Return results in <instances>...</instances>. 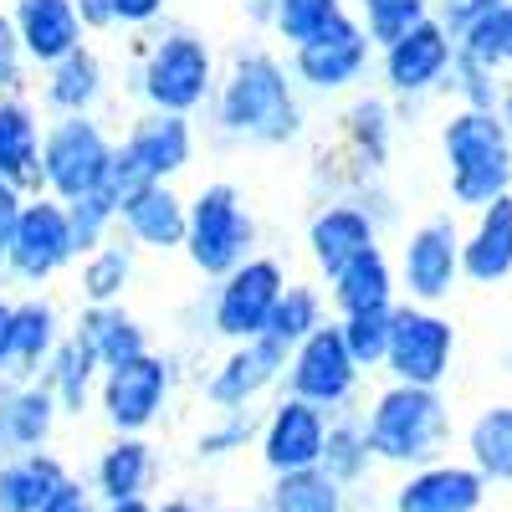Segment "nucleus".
<instances>
[{
	"mask_svg": "<svg viewBox=\"0 0 512 512\" xmlns=\"http://www.w3.org/2000/svg\"><path fill=\"white\" fill-rule=\"evenodd\" d=\"M216 149H287L303 139L308 108L292 67L267 47H236L205 108Z\"/></svg>",
	"mask_w": 512,
	"mask_h": 512,
	"instance_id": "nucleus-1",
	"label": "nucleus"
},
{
	"mask_svg": "<svg viewBox=\"0 0 512 512\" xmlns=\"http://www.w3.org/2000/svg\"><path fill=\"white\" fill-rule=\"evenodd\" d=\"M359 420H364L374 461L395 466V472H410V466L451 456V441H456L451 405H446V395L436 390V384H400V379H390L369 400V410H359Z\"/></svg>",
	"mask_w": 512,
	"mask_h": 512,
	"instance_id": "nucleus-2",
	"label": "nucleus"
},
{
	"mask_svg": "<svg viewBox=\"0 0 512 512\" xmlns=\"http://www.w3.org/2000/svg\"><path fill=\"white\" fill-rule=\"evenodd\" d=\"M441 169L451 210L472 216L512 190V128L492 108H451L441 118Z\"/></svg>",
	"mask_w": 512,
	"mask_h": 512,
	"instance_id": "nucleus-3",
	"label": "nucleus"
},
{
	"mask_svg": "<svg viewBox=\"0 0 512 512\" xmlns=\"http://www.w3.org/2000/svg\"><path fill=\"white\" fill-rule=\"evenodd\" d=\"M216 82H221V62L195 26H164L139 47L134 98L144 108L195 118V113L210 108V98H216Z\"/></svg>",
	"mask_w": 512,
	"mask_h": 512,
	"instance_id": "nucleus-4",
	"label": "nucleus"
},
{
	"mask_svg": "<svg viewBox=\"0 0 512 512\" xmlns=\"http://www.w3.org/2000/svg\"><path fill=\"white\" fill-rule=\"evenodd\" d=\"M451 62H456V36L425 16L420 26L400 31L395 41H384L374 52V72H379V93H390L395 108H400V123L410 113H420L425 103L446 98V77H451Z\"/></svg>",
	"mask_w": 512,
	"mask_h": 512,
	"instance_id": "nucleus-5",
	"label": "nucleus"
},
{
	"mask_svg": "<svg viewBox=\"0 0 512 512\" xmlns=\"http://www.w3.org/2000/svg\"><path fill=\"white\" fill-rule=\"evenodd\" d=\"M262 241V226H256L246 195L231 185V180H216L205 185L195 200H190V216H185V256L200 277H226L231 267H241L246 256Z\"/></svg>",
	"mask_w": 512,
	"mask_h": 512,
	"instance_id": "nucleus-6",
	"label": "nucleus"
},
{
	"mask_svg": "<svg viewBox=\"0 0 512 512\" xmlns=\"http://www.w3.org/2000/svg\"><path fill=\"white\" fill-rule=\"evenodd\" d=\"M118 139L98 123V113H52L41 128V190L57 200H77L113 185Z\"/></svg>",
	"mask_w": 512,
	"mask_h": 512,
	"instance_id": "nucleus-7",
	"label": "nucleus"
},
{
	"mask_svg": "<svg viewBox=\"0 0 512 512\" xmlns=\"http://www.w3.org/2000/svg\"><path fill=\"white\" fill-rule=\"evenodd\" d=\"M195 149H200V139H195L190 113L144 108L113 149V190L123 195L134 185H175L190 169Z\"/></svg>",
	"mask_w": 512,
	"mask_h": 512,
	"instance_id": "nucleus-8",
	"label": "nucleus"
},
{
	"mask_svg": "<svg viewBox=\"0 0 512 512\" xmlns=\"http://www.w3.org/2000/svg\"><path fill=\"white\" fill-rule=\"evenodd\" d=\"M175 384H180V359L159 354V349H144L134 359L103 369L98 410L108 420V431L113 436H149L164 420L169 400H175Z\"/></svg>",
	"mask_w": 512,
	"mask_h": 512,
	"instance_id": "nucleus-9",
	"label": "nucleus"
},
{
	"mask_svg": "<svg viewBox=\"0 0 512 512\" xmlns=\"http://www.w3.org/2000/svg\"><path fill=\"white\" fill-rule=\"evenodd\" d=\"M67 267H77V241H72V221H67V200L36 190V195H26L21 216H16L6 262H0V277H11L21 287H47Z\"/></svg>",
	"mask_w": 512,
	"mask_h": 512,
	"instance_id": "nucleus-10",
	"label": "nucleus"
},
{
	"mask_svg": "<svg viewBox=\"0 0 512 512\" xmlns=\"http://www.w3.org/2000/svg\"><path fill=\"white\" fill-rule=\"evenodd\" d=\"M364 369L354 364L344 333H338V318H328L323 328H313L297 349H287V369H282V390L308 400L328 415H344L359 400Z\"/></svg>",
	"mask_w": 512,
	"mask_h": 512,
	"instance_id": "nucleus-11",
	"label": "nucleus"
},
{
	"mask_svg": "<svg viewBox=\"0 0 512 512\" xmlns=\"http://www.w3.org/2000/svg\"><path fill=\"white\" fill-rule=\"evenodd\" d=\"M456 369V323L431 308V303H395L390 318V354H384V374L400 384H441Z\"/></svg>",
	"mask_w": 512,
	"mask_h": 512,
	"instance_id": "nucleus-12",
	"label": "nucleus"
},
{
	"mask_svg": "<svg viewBox=\"0 0 512 512\" xmlns=\"http://www.w3.org/2000/svg\"><path fill=\"white\" fill-rule=\"evenodd\" d=\"M282 287H287V267L267 251H251L241 267H231L210 287V333L226 338V344L267 333V318L277 308Z\"/></svg>",
	"mask_w": 512,
	"mask_h": 512,
	"instance_id": "nucleus-13",
	"label": "nucleus"
},
{
	"mask_svg": "<svg viewBox=\"0 0 512 512\" xmlns=\"http://www.w3.org/2000/svg\"><path fill=\"white\" fill-rule=\"evenodd\" d=\"M400 297L405 303H431L441 308L456 292L461 277V221L456 210H441V216H425L420 226H410V236L400 241Z\"/></svg>",
	"mask_w": 512,
	"mask_h": 512,
	"instance_id": "nucleus-14",
	"label": "nucleus"
},
{
	"mask_svg": "<svg viewBox=\"0 0 512 512\" xmlns=\"http://www.w3.org/2000/svg\"><path fill=\"white\" fill-rule=\"evenodd\" d=\"M374 41L369 31L359 26V16L349 11L338 26H328L323 36L303 41V47H292L287 52V67L297 77V88L303 93H318V98H338V93H349L359 88V82L369 77L374 67Z\"/></svg>",
	"mask_w": 512,
	"mask_h": 512,
	"instance_id": "nucleus-15",
	"label": "nucleus"
},
{
	"mask_svg": "<svg viewBox=\"0 0 512 512\" xmlns=\"http://www.w3.org/2000/svg\"><path fill=\"white\" fill-rule=\"evenodd\" d=\"M282 369H287V349L277 338L256 333L226 349V359L200 379V395L210 410H236V405H256L262 395L282 390Z\"/></svg>",
	"mask_w": 512,
	"mask_h": 512,
	"instance_id": "nucleus-16",
	"label": "nucleus"
},
{
	"mask_svg": "<svg viewBox=\"0 0 512 512\" xmlns=\"http://www.w3.org/2000/svg\"><path fill=\"white\" fill-rule=\"evenodd\" d=\"M328 410L297 400V395H277L272 410H262V431H256V451H262V466L272 477L282 472H308L323 456V441H328Z\"/></svg>",
	"mask_w": 512,
	"mask_h": 512,
	"instance_id": "nucleus-17",
	"label": "nucleus"
},
{
	"mask_svg": "<svg viewBox=\"0 0 512 512\" xmlns=\"http://www.w3.org/2000/svg\"><path fill=\"white\" fill-rule=\"evenodd\" d=\"M487 492L492 487L482 482V472L472 461L441 456V461L410 466V472L395 482L390 512H482Z\"/></svg>",
	"mask_w": 512,
	"mask_h": 512,
	"instance_id": "nucleus-18",
	"label": "nucleus"
},
{
	"mask_svg": "<svg viewBox=\"0 0 512 512\" xmlns=\"http://www.w3.org/2000/svg\"><path fill=\"white\" fill-rule=\"evenodd\" d=\"M395 134H400V108L390 93H359L338 113V154L354 169H369V175L390 169Z\"/></svg>",
	"mask_w": 512,
	"mask_h": 512,
	"instance_id": "nucleus-19",
	"label": "nucleus"
},
{
	"mask_svg": "<svg viewBox=\"0 0 512 512\" xmlns=\"http://www.w3.org/2000/svg\"><path fill=\"white\" fill-rule=\"evenodd\" d=\"M190 200L175 185H134L118 195V236L139 251H180L185 246Z\"/></svg>",
	"mask_w": 512,
	"mask_h": 512,
	"instance_id": "nucleus-20",
	"label": "nucleus"
},
{
	"mask_svg": "<svg viewBox=\"0 0 512 512\" xmlns=\"http://www.w3.org/2000/svg\"><path fill=\"white\" fill-rule=\"evenodd\" d=\"M461 277L472 287L512 282V190L477 205L472 226H461Z\"/></svg>",
	"mask_w": 512,
	"mask_h": 512,
	"instance_id": "nucleus-21",
	"label": "nucleus"
},
{
	"mask_svg": "<svg viewBox=\"0 0 512 512\" xmlns=\"http://www.w3.org/2000/svg\"><path fill=\"white\" fill-rule=\"evenodd\" d=\"M62 405L41 379H0V461L52 446Z\"/></svg>",
	"mask_w": 512,
	"mask_h": 512,
	"instance_id": "nucleus-22",
	"label": "nucleus"
},
{
	"mask_svg": "<svg viewBox=\"0 0 512 512\" xmlns=\"http://www.w3.org/2000/svg\"><path fill=\"white\" fill-rule=\"evenodd\" d=\"M328 282V308L333 318L344 313H369V308H395L400 303V277H395V256L384 251L379 241L364 246L359 256H349Z\"/></svg>",
	"mask_w": 512,
	"mask_h": 512,
	"instance_id": "nucleus-23",
	"label": "nucleus"
},
{
	"mask_svg": "<svg viewBox=\"0 0 512 512\" xmlns=\"http://www.w3.org/2000/svg\"><path fill=\"white\" fill-rule=\"evenodd\" d=\"M379 236L384 231L369 221V210H359L354 200H318V210L308 216V256H313V267L323 277H333L349 256H359Z\"/></svg>",
	"mask_w": 512,
	"mask_h": 512,
	"instance_id": "nucleus-24",
	"label": "nucleus"
},
{
	"mask_svg": "<svg viewBox=\"0 0 512 512\" xmlns=\"http://www.w3.org/2000/svg\"><path fill=\"white\" fill-rule=\"evenodd\" d=\"M11 21H16V36H21L31 67H52L57 57L77 52L88 41L72 0H11Z\"/></svg>",
	"mask_w": 512,
	"mask_h": 512,
	"instance_id": "nucleus-25",
	"label": "nucleus"
},
{
	"mask_svg": "<svg viewBox=\"0 0 512 512\" xmlns=\"http://www.w3.org/2000/svg\"><path fill=\"white\" fill-rule=\"evenodd\" d=\"M41 113L26 93H0V180L36 195L41 190Z\"/></svg>",
	"mask_w": 512,
	"mask_h": 512,
	"instance_id": "nucleus-26",
	"label": "nucleus"
},
{
	"mask_svg": "<svg viewBox=\"0 0 512 512\" xmlns=\"http://www.w3.org/2000/svg\"><path fill=\"white\" fill-rule=\"evenodd\" d=\"M103 98H108V67L88 41L57 57L52 67H41V108L47 113H98Z\"/></svg>",
	"mask_w": 512,
	"mask_h": 512,
	"instance_id": "nucleus-27",
	"label": "nucleus"
},
{
	"mask_svg": "<svg viewBox=\"0 0 512 512\" xmlns=\"http://www.w3.org/2000/svg\"><path fill=\"white\" fill-rule=\"evenodd\" d=\"M159 482V456L149 446V436H113L98 456H93V497L98 502H123V497H149Z\"/></svg>",
	"mask_w": 512,
	"mask_h": 512,
	"instance_id": "nucleus-28",
	"label": "nucleus"
},
{
	"mask_svg": "<svg viewBox=\"0 0 512 512\" xmlns=\"http://www.w3.org/2000/svg\"><path fill=\"white\" fill-rule=\"evenodd\" d=\"M62 308L52 303V297L41 292H26L16 297V323H11V374L6 379H36L41 369H47L52 349L62 344Z\"/></svg>",
	"mask_w": 512,
	"mask_h": 512,
	"instance_id": "nucleus-29",
	"label": "nucleus"
},
{
	"mask_svg": "<svg viewBox=\"0 0 512 512\" xmlns=\"http://www.w3.org/2000/svg\"><path fill=\"white\" fill-rule=\"evenodd\" d=\"M72 333L98 354L103 369H113V364H123V359H134V354L149 349V328H144V318H139V313H128L123 303H82Z\"/></svg>",
	"mask_w": 512,
	"mask_h": 512,
	"instance_id": "nucleus-30",
	"label": "nucleus"
},
{
	"mask_svg": "<svg viewBox=\"0 0 512 512\" xmlns=\"http://www.w3.org/2000/svg\"><path fill=\"white\" fill-rule=\"evenodd\" d=\"M67 477H72L67 461L47 446L6 456L0 461V512H41V502H47Z\"/></svg>",
	"mask_w": 512,
	"mask_h": 512,
	"instance_id": "nucleus-31",
	"label": "nucleus"
},
{
	"mask_svg": "<svg viewBox=\"0 0 512 512\" xmlns=\"http://www.w3.org/2000/svg\"><path fill=\"white\" fill-rule=\"evenodd\" d=\"M47 390L57 395V405H62V415H82L93 400H98V379H103V364H98V354L82 344V338L67 328L62 333V344L52 349V359H47V369L36 374Z\"/></svg>",
	"mask_w": 512,
	"mask_h": 512,
	"instance_id": "nucleus-32",
	"label": "nucleus"
},
{
	"mask_svg": "<svg viewBox=\"0 0 512 512\" xmlns=\"http://www.w3.org/2000/svg\"><path fill=\"white\" fill-rule=\"evenodd\" d=\"M466 461L482 472L487 487H512V400L482 405L461 436Z\"/></svg>",
	"mask_w": 512,
	"mask_h": 512,
	"instance_id": "nucleus-33",
	"label": "nucleus"
},
{
	"mask_svg": "<svg viewBox=\"0 0 512 512\" xmlns=\"http://www.w3.org/2000/svg\"><path fill=\"white\" fill-rule=\"evenodd\" d=\"M134 272H139V246L128 236H108L88 256H77V297L82 303H123Z\"/></svg>",
	"mask_w": 512,
	"mask_h": 512,
	"instance_id": "nucleus-34",
	"label": "nucleus"
},
{
	"mask_svg": "<svg viewBox=\"0 0 512 512\" xmlns=\"http://www.w3.org/2000/svg\"><path fill=\"white\" fill-rule=\"evenodd\" d=\"M262 512H359V507H354L349 487H338L328 472L308 466V472L272 477V487L262 497Z\"/></svg>",
	"mask_w": 512,
	"mask_h": 512,
	"instance_id": "nucleus-35",
	"label": "nucleus"
},
{
	"mask_svg": "<svg viewBox=\"0 0 512 512\" xmlns=\"http://www.w3.org/2000/svg\"><path fill=\"white\" fill-rule=\"evenodd\" d=\"M374 451H369V436H364V420L354 415V410H344V415H333L328 420V441H323V456H318V472H328L338 487H349V492H359L364 482H369V472H374Z\"/></svg>",
	"mask_w": 512,
	"mask_h": 512,
	"instance_id": "nucleus-36",
	"label": "nucleus"
},
{
	"mask_svg": "<svg viewBox=\"0 0 512 512\" xmlns=\"http://www.w3.org/2000/svg\"><path fill=\"white\" fill-rule=\"evenodd\" d=\"M323 323H328V292L313 287V282H292V277H287L277 308H272V318H267V338H277L282 349H297V344H303L313 328H323Z\"/></svg>",
	"mask_w": 512,
	"mask_h": 512,
	"instance_id": "nucleus-37",
	"label": "nucleus"
},
{
	"mask_svg": "<svg viewBox=\"0 0 512 512\" xmlns=\"http://www.w3.org/2000/svg\"><path fill=\"white\" fill-rule=\"evenodd\" d=\"M349 11H354L349 0H277L267 31H272L277 41H287V52H292V47H303V41L323 36L328 26H338Z\"/></svg>",
	"mask_w": 512,
	"mask_h": 512,
	"instance_id": "nucleus-38",
	"label": "nucleus"
},
{
	"mask_svg": "<svg viewBox=\"0 0 512 512\" xmlns=\"http://www.w3.org/2000/svg\"><path fill=\"white\" fill-rule=\"evenodd\" d=\"M256 431H262V410H256V405L216 410V420L195 436V456L200 461H231L236 451L256 446Z\"/></svg>",
	"mask_w": 512,
	"mask_h": 512,
	"instance_id": "nucleus-39",
	"label": "nucleus"
},
{
	"mask_svg": "<svg viewBox=\"0 0 512 512\" xmlns=\"http://www.w3.org/2000/svg\"><path fill=\"white\" fill-rule=\"evenodd\" d=\"M456 52L487 62L492 72H512V0L492 6L482 21H472L461 36H456Z\"/></svg>",
	"mask_w": 512,
	"mask_h": 512,
	"instance_id": "nucleus-40",
	"label": "nucleus"
},
{
	"mask_svg": "<svg viewBox=\"0 0 512 512\" xmlns=\"http://www.w3.org/2000/svg\"><path fill=\"white\" fill-rule=\"evenodd\" d=\"M67 221H72L77 256H88L93 246H103L108 236H118V190L103 185V190H88V195L67 200Z\"/></svg>",
	"mask_w": 512,
	"mask_h": 512,
	"instance_id": "nucleus-41",
	"label": "nucleus"
},
{
	"mask_svg": "<svg viewBox=\"0 0 512 512\" xmlns=\"http://www.w3.org/2000/svg\"><path fill=\"white\" fill-rule=\"evenodd\" d=\"M390 318H395V308H369V313L338 318V333H344V344H349V354L364 374L384 369V354H390Z\"/></svg>",
	"mask_w": 512,
	"mask_h": 512,
	"instance_id": "nucleus-42",
	"label": "nucleus"
},
{
	"mask_svg": "<svg viewBox=\"0 0 512 512\" xmlns=\"http://www.w3.org/2000/svg\"><path fill=\"white\" fill-rule=\"evenodd\" d=\"M359 26L369 31L374 47H384V41H395L400 31L420 26L425 16H436V0H349Z\"/></svg>",
	"mask_w": 512,
	"mask_h": 512,
	"instance_id": "nucleus-43",
	"label": "nucleus"
},
{
	"mask_svg": "<svg viewBox=\"0 0 512 512\" xmlns=\"http://www.w3.org/2000/svg\"><path fill=\"white\" fill-rule=\"evenodd\" d=\"M497 88H502V72H492L487 62L456 52L451 77H446V98H451L456 108H492V103H497Z\"/></svg>",
	"mask_w": 512,
	"mask_h": 512,
	"instance_id": "nucleus-44",
	"label": "nucleus"
},
{
	"mask_svg": "<svg viewBox=\"0 0 512 512\" xmlns=\"http://www.w3.org/2000/svg\"><path fill=\"white\" fill-rule=\"evenodd\" d=\"M26 47L16 36L11 11H0V93H26Z\"/></svg>",
	"mask_w": 512,
	"mask_h": 512,
	"instance_id": "nucleus-45",
	"label": "nucleus"
},
{
	"mask_svg": "<svg viewBox=\"0 0 512 512\" xmlns=\"http://www.w3.org/2000/svg\"><path fill=\"white\" fill-rule=\"evenodd\" d=\"M492 6H502V0H436V21H441L451 36H461L472 21H482Z\"/></svg>",
	"mask_w": 512,
	"mask_h": 512,
	"instance_id": "nucleus-46",
	"label": "nucleus"
},
{
	"mask_svg": "<svg viewBox=\"0 0 512 512\" xmlns=\"http://www.w3.org/2000/svg\"><path fill=\"white\" fill-rule=\"evenodd\" d=\"M113 11H118V26L128 31H154L169 11V0H113Z\"/></svg>",
	"mask_w": 512,
	"mask_h": 512,
	"instance_id": "nucleus-47",
	"label": "nucleus"
},
{
	"mask_svg": "<svg viewBox=\"0 0 512 512\" xmlns=\"http://www.w3.org/2000/svg\"><path fill=\"white\" fill-rule=\"evenodd\" d=\"M41 512H98V497H93V487H88V482L67 477L47 502H41Z\"/></svg>",
	"mask_w": 512,
	"mask_h": 512,
	"instance_id": "nucleus-48",
	"label": "nucleus"
},
{
	"mask_svg": "<svg viewBox=\"0 0 512 512\" xmlns=\"http://www.w3.org/2000/svg\"><path fill=\"white\" fill-rule=\"evenodd\" d=\"M21 205H26V190H16L11 180H0V262H6V246H11V231H16Z\"/></svg>",
	"mask_w": 512,
	"mask_h": 512,
	"instance_id": "nucleus-49",
	"label": "nucleus"
},
{
	"mask_svg": "<svg viewBox=\"0 0 512 512\" xmlns=\"http://www.w3.org/2000/svg\"><path fill=\"white\" fill-rule=\"evenodd\" d=\"M77 16H82V31H113L118 26V11H113V0H72Z\"/></svg>",
	"mask_w": 512,
	"mask_h": 512,
	"instance_id": "nucleus-50",
	"label": "nucleus"
},
{
	"mask_svg": "<svg viewBox=\"0 0 512 512\" xmlns=\"http://www.w3.org/2000/svg\"><path fill=\"white\" fill-rule=\"evenodd\" d=\"M11 323H16V297L0 292V379L11 374Z\"/></svg>",
	"mask_w": 512,
	"mask_h": 512,
	"instance_id": "nucleus-51",
	"label": "nucleus"
},
{
	"mask_svg": "<svg viewBox=\"0 0 512 512\" xmlns=\"http://www.w3.org/2000/svg\"><path fill=\"white\" fill-rule=\"evenodd\" d=\"M154 512H210L200 497H190V492H175V497H164V502H154Z\"/></svg>",
	"mask_w": 512,
	"mask_h": 512,
	"instance_id": "nucleus-52",
	"label": "nucleus"
},
{
	"mask_svg": "<svg viewBox=\"0 0 512 512\" xmlns=\"http://www.w3.org/2000/svg\"><path fill=\"white\" fill-rule=\"evenodd\" d=\"M492 113L512 128V72H502V88H497V103H492Z\"/></svg>",
	"mask_w": 512,
	"mask_h": 512,
	"instance_id": "nucleus-53",
	"label": "nucleus"
},
{
	"mask_svg": "<svg viewBox=\"0 0 512 512\" xmlns=\"http://www.w3.org/2000/svg\"><path fill=\"white\" fill-rule=\"evenodd\" d=\"M98 512H154L149 497H123V502H98Z\"/></svg>",
	"mask_w": 512,
	"mask_h": 512,
	"instance_id": "nucleus-54",
	"label": "nucleus"
},
{
	"mask_svg": "<svg viewBox=\"0 0 512 512\" xmlns=\"http://www.w3.org/2000/svg\"><path fill=\"white\" fill-rule=\"evenodd\" d=\"M241 11H246L256 26H267V21H272V11H277V0H241Z\"/></svg>",
	"mask_w": 512,
	"mask_h": 512,
	"instance_id": "nucleus-55",
	"label": "nucleus"
},
{
	"mask_svg": "<svg viewBox=\"0 0 512 512\" xmlns=\"http://www.w3.org/2000/svg\"><path fill=\"white\" fill-rule=\"evenodd\" d=\"M221 512H262V507H221Z\"/></svg>",
	"mask_w": 512,
	"mask_h": 512,
	"instance_id": "nucleus-56",
	"label": "nucleus"
}]
</instances>
